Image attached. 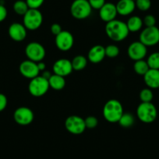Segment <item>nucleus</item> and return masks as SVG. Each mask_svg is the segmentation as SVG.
Listing matches in <instances>:
<instances>
[{
  "mask_svg": "<svg viewBox=\"0 0 159 159\" xmlns=\"http://www.w3.org/2000/svg\"><path fill=\"white\" fill-rule=\"evenodd\" d=\"M25 54L27 59L33 62H41L45 57V48L42 44L36 42H32L29 43L25 48Z\"/></svg>",
  "mask_w": 159,
  "mask_h": 159,
  "instance_id": "0eeeda50",
  "label": "nucleus"
},
{
  "mask_svg": "<svg viewBox=\"0 0 159 159\" xmlns=\"http://www.w3.org/2000/svg\"><path fill=\"white\" fill-rule=\"evenodd\" d=\"M137 116L142 123H151L157 117V111L152 102H141L137 108Z\"/></svg>",
  "mask_w": 159,
  "mask_h": 159,
  "instance_id": "7ed1b4c3",
  "label": "nucleus"
},
{
  "mask_svg": "<svg viewBox=\"0 0 159 159\" xmlns=\"http://www.w3.org/2000/svg\"><path fill=\"white\" fill-rule=\"evenodd\" d=\"M134 1H135V0H134Z\"/></svg>",
  "mask_w": 159,
  "mask_h": 159,
  "instance_id": "58836bf2",
  "label": "nucleus"
},
{
  "mask_svg": "<svg viewBox=\"0 0 159 159\" xmlns=\"http://www.w3.org/2000/svg\"><path fill=\"white\" fill-rule=\"evenodd\" d=\"M140 42L147 47L154 46L159 43V28L156 26L145 27L140 34Z\"/></svg>",
  "mask_w": 159,
  "mask_h": 159,
  "instance_id": "1a4fd4ad",
  "label": "nucleus"
},
{
  "mask_svg": "<svg viewBox=\"0 0 159 159\" xmlns=\"http://www.w3.org/2000/svg\"><path fill=\"white\" fill-rule=\"evenodd\" d=\"M105 48L102 45H97L91 48L88 52V60L92 63L97 64L103 61L105 57Z\"/></svg>",
  "mask_w": 159,
  "mask_h": 159,
  "instance_id": "f3484780",
  "label": "nucleus"
},
{
  "mask_svg": "<svg viewBox=\"0 0 159 159\" xmlns=\"http://www.w3.org/2000/svg\"><path fill=\"white\" fill-rule=\"evenodd\" d=\"M37 63H38V69H39L40 71H45V68H46V65H45V62L41 61V62H37Z\"/></svg>",
  "mask_w": 159,
  "mask_h": 159,
  "instance_id": "e433bc0d",
  "label": "nucleus"
},
{
  "mask_svg": "<svg viewBox=\"0 0 159 159\" xmlns=\"http://www.w3.org/2000/svg\"><path fill=\"white\" fill-rule=\"evenodd\" d=\"M148 54V48L146 45L138 41L134 42L129 45L127 49V55L132 60L138 61L143 59Z\"/></svg>",
  "mask_w": 159,
  "mask_h": 159,
  "instance_id": "f8f14e48",
  "label": "nucleus"
},
{
  "mask_svg": "<svg viewBox=\"0 0 159 159\" xmlns=\"http://www.w3.org/2000/svg\"><path fill=\"white\" fill-rule=\"evenodd\" d=\"M136 7L140 11H148L151 7V0H135Z\"/></svg>",
  "mask_w": 159,
  "mask_h": 159,
  "instance_id": "c85d7f7f",
  "label": "nucleus"
},
{
  "mask_svg": "<svg viewBox=\"0 0 159 159\" xmlns=\"http://www.w3.org/2000/svg\"><path fill=\"white\" fill-rule=\"evenodd\" d=\"M143 23L146 27H154L156 24V19L153 15L148 14L144 16L143 20Z\"/></svg>",
  "mask_w": 159,
  "mask_h": 159,
  "instance_id": "2f4dec72",
  "label": "nucleus"
},
{
  "mask_svg": "<svg viewBox=\"0 0 159 159\" xmlns=\"http://www.w3.org/2000/svg\"><path fill=\"white\" fill-rule=\"evenodd\" d=\"M105 56L108 58H116L119 54V48L116 45H109L105 47Z\"/></svg>",
  "mask_w": 159,
  "mask_h": 159,
  "instance_id": "cd10ccee",
  "label": "nucleus"
},
{
  "mask_svg": "<svg viewBox=\"0 0 159 159\" xmlns=\"http://www.w3.org/2000/svg\"><path fill=\"white\" fill-rule=\"evenodd\" d=\"M117 14L116 5L111 2H105V5L99 10V16L104 22L108 23L114 20Z\"/></svg>",
  "mask_w": 159,
  "mask_h": 159,
  "instance_id": "dca6fc26",
  "label": "nucleus"
},
{
  "mask_svg": "<svg viewBox=\"0 0 159 159\" xmlns=\"http://www.w3.org/2000/svg\"><path fill=\"white\" fill-rule=\"evenodd\" d=\"M23 16V23L27 30H38L43 23V15L39 10L29 9L28 11Z\"/></svg>",
  "mask_w": 159,
  "mask_h": 159,
  "instance_id": "39448f33",
  "label": "nucleus"
},
{
  "mask_svg": "<svg viewBox=\"0 0 159 159\" xmlns=\"http://www.w3.org/2000/svg\"><path fill=\"white\" fill-rule=\"evenodd\" d=\"M7 104H8V100L5 94L0 93V112L5 110L7 108Z\"/></svg>",
  "mask_w": 159,
  "mask_h": 159,
  "instance_id": "72a5a7b5",
  "label": "nucleus"
},
{
  "mask_svg": "<svg viewBox=\"0 0 159 159\" xmlns=\"http://www.w3.org/2000/svg\"><path fill=\"white\" fill-rule=\"evenodd\" d=\"M34 118L33 111L27 107H20L13 113L14 121L20 126H28L33 122Z\"/></svg>",
  "mask_w": 159,
  "mask_h": 159,
  "instance_id": "9d476101",
  "label": "nucleus"
},
{
  "mask_svg": "<svg viewBox=\"0 0 159 159\" xmlns=\"http://www.w3.org/2000/svg\"><path fill=\"white\" fill-rule=\"evenodd\" d=\"M28 6L26 1H24V0H17L13 4V10L16 14L20 16H24L28 11Z\"/></svg>",
  "mask_w": 159,
  "mask_h": 159,
  "instance_id": "b1692460",
  "label": "nucleus"
},
{
  "mask_svg": "<svg viewBox=\"0 0 159 159\" xmlns=\"http://www.w3.org/2000/svg\"><path fill=\"white\" fill-rule=\"evenodd\" d=\"M7 14H8V12H7V8L2 4H0V23L5 20Z\"/></svg>",
  "mask_w": 159,
  "mask_h": 159,
  "instance_id": "c9c22d12",
  "label": "nucleus"
},
{
  "mask_svg": "<svg viewBox=\"0 0 159 159\" xmlns=\"http://www.w3.org/2000/svg\"><path fill=\"white\" fill-rule=\"evenodd\" d=\"M123 113V105L116 99H111L104 105L103 116L108 123H118Z\"/></svg>",
  "mask_w": 159,
  "mask_h": 159,
  "instance_id": "f03ea898",
  "label": "nucleus"
},
{
  "mask_svg": "<svg viewBox=\"0 0 159 159\" xmlns=\"http://www.w3.org/2000/svg\"><path fill=\"white\" fill-rule=\"evenodd\" d=\"M9 36L15 42H22L27 37V28L24 24L20 23H13L8 30Z\"/></svg>",
  "mask_w": 159,
  "mask_h": 159,
  "instance_id": "4468645a",
  "label": "nucleus"
},
{
  "mask_svg": "<svg viewBox=\"0 0 159 159\" xmlns=\"http://www.w3.org/2000/svg\"><path fill=\"white\" fill-rule=\"evenodd\" d=\"M93 9L88 0H74L70 7V13L76 20H84L89 17Z\"/></svg>",
  "mask_w": 159,
  "mask_h": 159,
  "instance_id": "20e7f679",
  "label": "nucleus"
},
{
  "mask_svg": "<svg viewBox=\"0 0 159 159\" xmlns=\"http://www.w3.org/2000/svg\"><path fill=\"white\" fill-rule=\"evenodd\" d=\"M52 70L55 74L59 75L63 77L70 75L73 70L71 61L67 59H58L53 65Z\"/></svg>",
  "mask_w": 159,
  "mask_h": 159,
  "instance_id": "2eb2a0df",
  "label": "nucleus"
},
{
  "mask_svg": "<svg viewBox=\"0 0 159 159\" xmlns=\"http://www.w3.org/2000/svg\"><path fill=\"white\" fill-rule=\"evenodd\" d=\"M65 127L68 132L74 135L83 134L86 129L84 119L79 116H70L65 121Z\"/></svg>",
  "mask_w": 159,
  "mask_h": 159,
  "instance_id": "6e6552de",
  "label": "nucleus"
},
{
  "mask_svg": "<svg viewBox=\"0 0 159 159\" xmlns=\"http://www.w3.org/2000/svg\"><path fill=\"white\" fill-rule=\"evenodd\" d=\"M19 70L20 74L27 79L31 80L39 76L40 70L38 67V63L29 59L21 62Z\"/></svg>",
  "mask_w": 159,
  "mask_h": 159,
  "instance_id": "ddd939ff",
  "label": "nucleus"
},
{
  "mask_svg": "<svg viewBox=\"0 0 159 159\" xmlns=\"http://www.w3.org/2000/svg\"><path fill=\"white\" fill-rule=\"evenodd\" d=\"M55 43L58 49L62 52H67L73 48L74 38L70 31L62 30L61 33L56 36Z\"/></svg>",
  "mask_w": 159,
  "mask_h": 159,
  "instance_id": "9b49d317",
  "label": "nucleus"
},
{
  "mask_svg": "<svg viewBox=\"0 0 159 159\" xmlns=\"http://www.w3.org/2000/svg\"><path fill=\"white\" fill-rule=\"evenodd\" d=\"M44 2L45 0H26L29 9H34V10H38L43 5Z\"/></svg>",
  "mask_w": 159,
  "mask_h": 159,
  "instance_id": "7c9ffc66",
  "label": "nucleus"
},
{
  "mask_svg": "<svg viewBox=\"0 0 159 159\" xmlns=\"http://www.w3.org/2000/svg\"><path fill=\"white\" fill-rule=\"evenodd\" d=\"M149 66H148L147 61L141 59V60L135 61L134 64V70L137 74L140 76H144L145 73L149 70Z\"/></svg>",
  "mask_w": 159,
  "mask_h": 159,
  "instance_id": "5701e85b",
  "label": "nucleus"
},
{
  "mask_svg": "<svg viewBox=\"0 0 159 159\" xmlns=\"http://www.w3.org/2000/svg\"><path fill=\"white\" fill-rule=\"evenodd\" d=\"M71 62L73 70H76V71H80V70H84L88 65V59L85 56L79 55V56H75Z\"/></svg>",
  "mask_w": 159,
  "mask_h": 159,
  "instance_id": "4be33fe9",
  "label": "nucleus"
},
{
  "mask_svg": "<svg viewBox=\"0 0 159 159\" xmlns=\"http://www.w3.org/2000/svg\"><path fill=\"white\" fill-rule=\"evenodd\" d=\"M62 30V27H61L60 24H53L51 26V32L52 33V34H54L55 36L59 34V33H61Z\"/></svg>",
  "mask_w": 159,
  "mask_h": 159,
  "instance_id": "f704fd0d",
  "label": "nucleus"
},
{
  "mask_svg": "<svg viewBox=\"0 0 159 159\" xmlns=\"http://www.w3.org/2000/svg\"><path fill=\"white\" fill-rule=\"evenodd\" d=\"M150 69L159 70V52H153L148 56L147 60Z\"/></svg>",
  "mask_w": 159,
  "mask_h": 159,
  "instance_id": "a878e982",
  "label": "nucleus"
},
{
  "mask_svg": "<svg viewBox=\"0 0 159 159\" xmlns=\"http://www.w3.org/2000/svg\"><path fill=\"white\" fill-rule=\"evenodd\" d=\"M118 14L121 16H128L134 13L136 9L134 0H119L116 5Z\"/></svg>",
  "mask_w": 159,
  "mask_h": 159,
  "instance_id": "a211bd4d",
  "label": "nucleus"
},
{
  "mask_svg": "<svg viewBox=\"0 0 159 159\" xmlns=\"http://www.w3.org/2000/svg\"><path fill=\"white\" fill-rule=\"evenodd\" d=\"M129 32H137L141 30L143 25V20L138 16H133L126 23Z\"/></svg>",
  "mask_w": 159,
  "mask_h": 159,
  "instance_id": "412c9836",
  "label": "nucleus"
},
{
  "mask_svg": "<svg viewBox=\"0 0 159 159\" xmlns=\"http://www.w3.org/2000/svg\"><path fill=\"white\" fill-rule=\"evenodd\" d=\"M48 84H49L50 88H52L53 90L60 91L63 89L66 86L65 77L54 73L48 79Z\"/></svg>",
  "mask_w": 159,
  "mask_h": 159,
  "instance_id": "aec40b11",
  "label": "nucleus"
},
{
  "mask_svg": "<svg viewBox=\"0 0 159 159\" xmlns=\"http://www.w3.org/2000/svg\"><path fill=\"white\" fill-rule=\"evenodd\" d=\"M143 80L148 88L151 89L159 88V70L149 69L143 76Z\"/></svg>",
  "mask_w": 159,
  "mask_h": 159,
  "instance_id": "6ab92c4d",
  "label": "nucleus"
},
{
  "mask_svg": "<svg viewBox=\"0 0 159 159\" xmlns=\"http://www.w3.org/2000/svg\"><path fill=\"white\" fill-rule=\"evenodd\" d=\"M139 97L141 102H151L154 98V94L151 88H143L140 91Z\"/></svg>",
  "mask_w": 159,
  "mask_h": 159,
  "instance_id": "bb28decb",
  "label": "nucleus"
},
{
  "mask_svg": "<svg viewBox=\"0 0 159 159\" xmlns=\"http://www.w3.org/2000/svg\"><path fill=\"white\" fill-rule=\"evenodd\" d=\"M105 33L114 42H122L127 38L129 31L126 23L116 19L106 23Z\"/></svg>",
  "mask_w": 159,
  "mask_h": 159,
  "instance_id": "f257e3e1",
  "label": "nucleus"
},
{
  "mask_svg": "<svg viewBox=\"0 0 159 159\" xmlns=\"http://www.w3.org/2000/svg\"><path fill=\"white\" fill-rule=\"evenodd\" d=\"M50 88L48 80L42 76H38L30 80L28 91L34 97H42L48 92Z\"/></svg>",
  "mask_w": 159,
  "mask_h": 159,
  "instance_id": "423d86ee",
  "label": "nucleus"
},
{
  "mask_svg": "<svg viewBox=\"0 0 159 159\" xmlns=\"http://www.w3.org/2000/svg\"><path fill=\"white\" fill-rule=\"evenodd\" d=\"M91 8L94 10H100L105 3V0H88Z\"/></svg>",
  "mask_w": 159,
  "mask_h": 159,
  "instance_id": "473e14b6",
  "label": "nucleus"
},
{
  "mask_svg": "<svg viewBox=\"0 0 159 159\" xmlns=\"http://www.w3.org/2000/svg\"><path fill=\"white\" fill-rule=\"evenodd\" d=\"M134 121H135L134 116L131 113H123L118 123L123 127L128 128L134 125Z\"/></svg>",
  "mask_w": 159,
  "mask_h": 159,
  "instance_id": "393cba45",
  "label": "nucleus"
},
{
  "mask_svg": "<svg viewBox=\"0 0 159 159\" xmlns=\"http://www.w3.org/2000/svg\"><path fill=\"white\" fill-rule=\"evenodd\" d=\"M84 123L86 128H88V129H94L98 124V119L95 116H88L84 119Z\"/></svg>",
  "mask_w": 159,
  "mask_h": 159,
  "instance_id": "c756f323",
  "label": "nucleus"
},
{
  "mask_svg": "<svg viewBox=\"0 0 159 159\" xmlns=\"http://www.w3.org/2000/svg\"><path fill=\"white\" fill-rule=\"evenodd\" d=\"M42 76H43L44 78H45V79H47V80H48V79H49V78L51 77L52 74H51V73H50V72H48V71H44L43 73H42Z\"/></svg>",
  "mask_w": 159,
  "mask_h": 159,
  "instance_id": "4c0bfd02",
  "label": "nucleus"
}]
</instances>
